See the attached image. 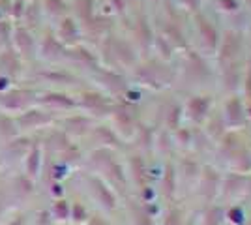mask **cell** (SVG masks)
I'll use <instances>...</instances> for the list:
<instances>
[{"mask_svg": "<svg viewBox=\"0 0 251 225\" xmlns=\"http://www.w3.org/2000/svg\"><path fill=\"white\" fill-rule=\"evenodd\" d=\"M28 92H23V90H17V92H11V94H6V96L2 98V101H4V105L10 109H15V107H21L26 103V100H28Z\"/></svg>", "mask_w": 251, "mask_h": 225, "instance_id": "cell-1", "label": "cell"}, {"mask_svg": "<svg viewBox=\"0 0 251 225\" xmlns=\"http://www.w3.org/2000/svg\"><path fill=\"white\" fill-rule=\"evenodd\" d=\"M19 122H21V126H38V124H45V122H49V117H45L42 113H38V111H30V113H25L21 118H19Z\"/></svg>", "mask_w": 251, "mask_h": 225, "instance_id": "cell-2", "label": "cell"}, {"mask_svg": "<svg viewBox=\"0 0 251 225\" xmlns=\"http://www.w3.org/2000/svg\"><path fill=\"white\" fill-rule=\"evenodd\" d=\"M15 43H17V47H19V51L25 54H30L32 51V38L30 34L26 32L25 28H19V30H15Z\"/></svg>", "mask_w": 251, "mask_h": 225, "instance_id": "cell-3", "label": "cell"}, {"mask_svg": "<svg viewBox=\"0 0 251 225\" xmlns=\"http://www.w3.org/2000/svg\"><path fill=\"white\" fill-rule=\"evenodd\" d=\"M43 101L51 103V105H64V107H72L74 105V101L68 96H64V94H47Z\"/></svg>", "mask_w": 251, "mask_h": 225, "instance_id": "cell-4", "label": "cell"}, {"mask_svg": "<svg viewBox=\"0 0 251 225\" xmlns=\"http://www.w3.org/2000/svg\"><path fill=\"white\" fill-rule=\"evenodd\" d=\"M58 51H60V45L54 42L52 36H49V38L45 40V43H43V53L47 54V56H52V54L58 53Z\"/></svg>", "mask_w": 251, "mask_h": 225, "instance_id": "cell-5", "label": "cell"}, {"mask_svg": "<svg viewBox=\"0 0 251 225\" xmlns=\"http://www.w3.org/2000/svg\"><path fill=\"white\" fill-rule=\"evenodd\" d=\"M38 163H40V150H38V147H34L30 158H28V173H30V175H36Z\"/></svg>", "mask_w": 251, "mask_h": 225, "instance_id": "cell-6", "label": "cell"}, {"mask_svg": "<svg viewBox=\"0 0 251 225\" xmlns=\"http://www.w3.org/2000/svg\"><path fill=\"white\" fill-rule=\"evenodd\" d=\"M2 64L6 66L11 74H15V72H17V68H19V62L15 60V56H13L11 53H4V56H2Z\"/></svg>", "mask_w": 251, "mask_h": 225, "instance_id": "cell-7", "label": "cell"}, {"mask_svg": "<svg viewBox=\"0 0 251 225\" xmlns=\"http://www.w3.org/2000/svg\"><path fill=\"white\" fill-rule=\"evenodd\" d=\"M62 34L64 38H68V40H72V38H75V25L70 19L68 21H64L62 25Z\"/></svg>", "mask_w": 251, "mask_h": 225, "instance_id": "cell-8", "label": "cell"}, {"mask_svg": "<svg viewBox=\"0 0 251 225\" xmlns=\"http://www.w3.org/2000/svg\"><path fill=\"white\" fill-rule=\"evenodd\" d=\"M47 6H49V11H52V13H60V11H64L62 0H47Z\"/></svg>", "mask_w": 251, "mask_h": 225, "instance_id": "cell-9", "label": "cell"}, {"mask_svg": "<svg viewBox=\"0 0 251 225\" xmlns=\"http://www.w3.org/2000/svg\"><path fill=\"white\" fill-rule=\"evenodd\" d=\"M56 212H58V214H62V216H66V204H64V203L56 204Z\"/></svg>", "mask_w": 251, "mask_h": 225, "instance_id": "cell-10", "label": "cell"}]
</instances>
